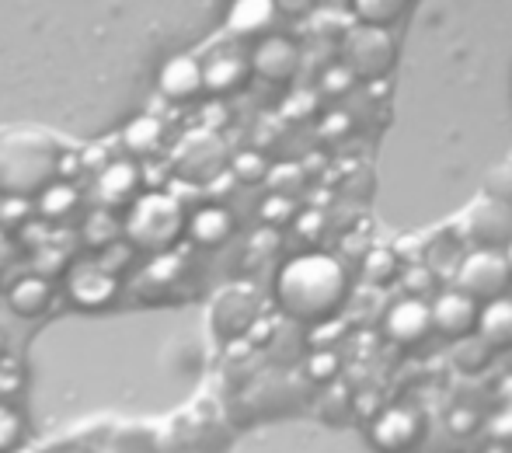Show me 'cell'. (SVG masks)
<instances>
[{
	"instance_id": "6da1fadb",
	"label": "cell",
	"mask_w": 512,
	"mask_h": 453,
	"mask_svg": "<svg viewBox=\"0 0 512 453\" xmlns=\"http://www.w3.org/2000/svg\"><path fill=\"white\" fill-rule=\"evenodd\" d=\"M349 276L342 262L324 251L297 255L276 276V304L297 325H324L345 307Z\"/></svg>"
},
{
	"instance_id": "7a4b0ae2",
	"label": "cell",
	"mask_w": 512,
	"mask_h": 453,
	"mask_svg": "<svg viewBox=\"0 0 512 453\" xmlns=\"http://www.w3.org/2000/svg\"><path fill=\"white\" fill-rule=\"evenodd\" d=\"M60 178V147L42 129H11L0 136V192L32 199Z\"/></svg>"
},
{
	"instance_id": "3957f363",
	"label": "cell",
	"mask_w": 512,
	"mask_h": 453,
	"mask_svg": "<svg viewBox=\"0 0 512 453\" xmlns=\"http://www.w3.org/2000/svg\"><path fill=\"white\" fill-rule=\"evenodd\" d=\"M182 234H185V210L175 196L147 192V196L133 199L126 217V237L133 248L147 251V255H168Z\"/></svg>"
},
{
	"instance_id": "277c9868",
	"label": "cell",
	"mask_w": 512,
	"mask_h": 453,
	"mask_svg": "<svg viewBox=\"0 0 512 453\" xmlns=\"http://www.w3.org/2000/svg\"><path fill=\"white\" fill-rule=\"evenodd\" d=\"M342 67L352 74V81H380L394 67V39L384 28H349L342 35Z\"/></svg>"
},
{
	"instance_id": "5b68a950",
	"label": "cell",
	"mask_w": 512,
	"mask_h": 453,
	"mask_svg": "<svg viewBox=\"0 0 512 453\" xmlns=\"http://www.w3.org/2000/svg\"><path fill=\"white\" fill-rule=\"evenodd\" d=\"M512 272L502 251H471L457 265V293H464L471 304L485 307L509 293Z\"/></svg>"
},
{
	"instance_id": "8992f818",
	"label": "cell",
	"mask_w": 512,
	"mask_h": 453,
	"mask_svg": "<svg viewBox=\"0 0 512 453\" xmlns=\"http://www.w3.org/2000/svg\"><path fill=\"white\" fill-rule=\"evenodd\" d=\"M227 143L213 129L189 133L175 150V175L185 182H213L227 171Z\"/></svg>"
},
{
	"instance_id": "52a82bcc",
	"label": "cell",
	"mask_w": 512,
	"mask_h": 453,
	"mask_svg": "<svg viewBox=\"0 0 512 453\" xmlns=\"http://www.w3.org/2000/svg\"><path fill=\"white\" fill-rule=\"evenodd\" d=\"M464 234L474 244V251H502L506 255L512 244V206L481 196L464 213Z\"/></svg>"
},
{
	"instance_id": "ba28073f",
	"label": "cell",
	"mask_w": 512,
	"mask_h": 453,
	"mask_svg": "<svg viewBox=\"0 0 512 453\" xmlns=\"http://www.w3.org/2000/svg\"><path fill=\"white\" fill-rule=\"evenodd\" d=\"M425 426L422 415L415 408H384L377 419L370 422V443L380 453H411L422 440Z\"/></svg>"
},
{
	"instance_id": "9c48e42d",
	"label": "cell",
	"mask_w": 512,
	"mask_h": 453,
	"mask_svg": "<svg viewBox=\"0 0 512 453\" xmlns=\"http://www.w3.org/2000/svg\"><path fill=\"white\" fill-rule=\"evenodd\" d=\"M384 335L387 342L401 345V349H415L432 335V318H429V304L408 297L398 300L391 311L384 314Z\"/></svg>"
},
{
	"instance_id": "30bf717a",
	"label": "cell",
	"mask_w": 512,
	"mask_h": 453,
	"mask_svg": "<svg viewBox=\"0 0 512 453\" xmlns=\"http://www.w3.org/2000/svg\"><path fill=\"white\" fill-rule=\"evenodd\" d=\"M432 332H439L443 339H471L474 328H478V304L464 297V293L450 290L443 297H436V304H429Z\"/></svg>"
},
{
	"instance_id": "8fae6325",
	"label": "cell",
	"mask_w": 512,
	"mask_h": 453,
	"mask_svg": "<svg viewBox=\"0 0 512 453\" xmlns=\"http://www.w3.org/2000/svg\"><path fill=\"white\" fill-rule=\"evenodd\" d=\"M251 70L269 84H286L300 70V49L290 39H283V35H269L251 53Z\"/></svg>"
},
{
	"instance_id": "7c38bea8",
	"label": "cell",
	"mask_w": 512,
	"mask_h": 453,
	"mask_svg": "<svg viewBox=\"0 0 512 453\" xmlns=\"http://www.w3.org/2000/svg\"><path fill=\"white\" fill-rule=\"evenodd\" d=\"M279 21L276 0H234L227 11V32L244 42H262Z\"/></svg>"
},
{
	"instance_id": "4fadbf2b",
	"label": "cell",
	"mask_w": 512,
	"mask_h": 453,
	"mask_svg": "<svg viewBox=\"0 0 512 453\" xmlns=\"http://www.w3.org/2000/svg\"><path fill=\"white\" fill-rule=\"evenodd\" d=\"M255 318H258V300L251 290L234 286V290H223L220 297H216L213 328L223 335V339H237V335H244L251 325H255Z\"/></svg>"
},
{
	"instance_id": "5bb4252c",
	"label": "cell",
	"mask_w": 512,
	"mask_h": 453,
	"mask_svg": "<svg viewBox=\"0 0 512 453\" xmlns=\"http://www.w3.org/2000/svg\"><path fill=\"white\" fill-rule=\"evenodd\" d=\"M70 300L81 311H105L115 297H119V279L112 276L102 265H84L70 276Z\"/></svg>"
},
{
	"instance_id": "9a60e30c",
	"label": "cell",
	"mask_w": 512,
	"mask_h": 453,
	"mask_svg": "<svg viewBox=\"0 0 512 453\" xmlns=\"http://www.w3.org/2000/svg\"><path fill=\"white\" fill-rule=\"evenodd\" d=\"M157 88L171 102H192L203 95V63L196 56H171L157 74Z\"/></svg>"
},
{
	"instance_id": "2e32d148",
	"label": "cell",
	"mask_w": 512,
	"mask_h": 453,
	"mask_svg": "<svg viewBox=\"0 0 512 453\" xmlns=\"http://www.w3.org/2000/svg\"><path fill=\"white\" fill-rule=\"evenodd\" d=\"M478 342L488 352H502L512 349V300L502 297L495 304L478 307V328H474Z\"/></svg>"
},
{
	"instance_id": "e0dca14e",
	"label": "cell",
	"mask_w": 512,
	"mask_h": 453,
	"mask_svg": "<svg viewBox=\"0 0 512 453\" xmlns=\"http://www.w3.org/2000/svg\"><path fill=\"white\" fill-rule=\"evenodd\" d=\"M140 196V171L133 161H112L98 175V199L105 206H126Z\"/></svg>"
},
{
	"instance_id": "ac0fdd59",
	"label": "cell",
	"mask_w": 512,
	"mask_h": 453,
	"mask_svg": "<svg viewBox=\"0 0 512 453\" xmlns=\"http://www.w3.org/2000/svg\"><path fill=\"white\" fill-rule=\"evenodd\" d=\"M185 234L199 244V248H220L230 234H234V217L223 206H203L192 217H185Z\"/></svg>"
},
{
	"instance_id": "d6986e66",
	"label": "cell",
	"mask_w": 512,
	"mask_h": 453,
	"mask_svg": "<svg viewBox=\"0 0 512 453\" xmlns=\"http://www.w3.org/2000/svg\"><path fill=\"white\" fill-rule=\"evenodd\" d=\"M53 304V286L42 276H21L18 283L7 290V307L18 318H42Z\"/></svg>"
},
{
	"instance_id": "ffe728a7",
	"label": "cell",
	"mask_w": 512,
	"mask_h": 453,
	"mask_svg": "<svg viewBox=\"0 0 512 453\" xmlns=\"http://www.w3.org/2000/svg\"><path fill=\"white\" fill-rule=\"evenodd\" d=\"M248 84V63L237 56H216L203 67V91L209 95H234Z\"/></svg>"
},
{
	"instance_id": "44dd1931",
	"label": "cell",
	"mask_w": 512,
	"mask_h": 453,
	"mask_svg": "<svg viewBox=\"0 0 512 453\" xmlns=\"http://www.w3.org/2000/svg\"><path fill=\"white\" fill-rule=\"evenodd\" d=\"M161 140H164V129L154 115H136V119L122 129V143H126V150L136 157L154 154V150L161 147Z\"/></svg>"
},
{
	"instance_id": "7402d4cb",
	"label": "cell",
	"mask_w": 512,
	"mask_h": 453,
	"mask_svg": "<svg viewBox=\"0 0 512 453\" xmlns=\"http://www.w3.org/2000/svg\"><path fill=\"white\" fill-rule=\"evenodd\" d=\"M405 7L408 0H352V11H356L359 25L384 28V32L405 14Z\"/></svg>"
},
{
	"instance_id": "603a6c76",
	"label": "cell",
	"mask_w": 512,
	"mask_h": 453,
	"mask_svg": "<svg viewBox=\"0 0 512 453\" xmlns=\"http://www.w3.org/2000/svg\"><path fill=\"white\" fill-rule=\"evenodd\" d=\"M77 203H81L77 189H74L70 182H60V178H56L53 185H46V189L39 192V210H42V217H49V220L74 213V210H77Z\"/></svg>"
},
{
	"instance_id": "cb8c5ba5",
	"label": "cell",
	"mask_w": 512,
	"mask_h": 453,
	"mask_svg": "<svg viewBox=\"0 0 512 453\" xmlns=\"http://www.w3.org/2000/svg\"><path fill=\"white\" fill-rule=\"evenodd\" d=\"M25 440V426H21V415L11 405L0 401V453H14Z\"/></svg>"
},
{
	"instance_id": "d4e9b609",
	"label": "cell",
	"mask_w": 512,
	"mask_h": 453,
	"mask_svg": "<svg viewBox=\"0 0 512 453\" xmlns=\"http://www.w3.org/2000/svg\"><path fill=\"white\" fill-rule=\"evenodd\" d=\"M485 199L512 206V161L495 164V168L485 175Z\"/></svg>"
},
{
	"instance_id": "484cf974",
	"label": "cell",
	"mask_w": 512,
	"mask_h": 453,
	"mask_svg": "<svg viewBox=\"0 0 512 453\" xmlns=\"http://www.w3.org/2000/svg\"><path fill=\"white\" fill-rule=\"evenodd\" d=\"M366 276H370V283H391L394 276H398V258H394V251L380 248L373 251L370 258H366Z\"/></svg>"
},
{
	"instance_id": "4316f807",
	"label": "cell",
	"mask_w": 512,
	"mask_h": 453,
	"mask_svg": "<svg viewBox=\"0 0 512 453\" xmlns=\"http://www.w3.org/2000/svg\"><path fill=\"white\" fill-rule=\"evenodd\" d=\"M304 189V171L293 168V164H283V168L272 171V196L279 199H293Z\"/></svg>"
},
{
	"instance_id": "83f0119b",
	"label": "cell",
	"mask_w": 512,
	"mask_h": 453,
	"mask_svg": "<svg viewBox=\"0 0 512 453\" xmlns=\"http://www.w3.org/2000/svg\"><path fill=\"white\" fill-rule=\"evenodd\" d=\"M234 175L241 178V182H258V178L269 175V164H265L262 154H237L234 157Z\"/></svg>"
},
{
	"instance_id": "f1b7e54d",
	"label": "cell",
	"mask_w": 512,
	"mask_h": 453,
	"mask_svg": "<svg viewBox=\"0 0 512 453\" xmlns=\"http://www.w3.org/2000/svg\"><path fill=\"white\" fill-rule=\"evenodd\" d=\"M307 373H310V380H317V384H328V380H335V373H338V359L331 356V352H317V356L307 363Z\"/></svg>"
},
{
	"instance_id": "f546056e",
	"label": "cell",
	"mask_w": 512,
	"mask_h": 453,
	"mask_svg": "<svg viewBox=\"0 0 512 453\" xmlns=\"http://www.w3.org/2000/svg\"><path fill=\"white\" fill-rule=\"evenodd\" d=\"M352 74L345 67H331L328 74H324V81H321V88H324V95H335V98H342V95H349L352 91Z\"/></svg>"
},
{
	"instance_id": "4dcf8cb0",
	"label": "cell",
	"mask_w": 512,
	"mask_h": 453,
	"mask_svg": "<svg viewBox=\"0 0 512 453\" xmlns=\"http://www.w3.org/2000/svg\"><path fill=\"white\" fill-rule=\"evenodd\" d=\"M290 213H293V199L272 196V199H265V206H262V217L269 220V224H283V220H290Z\"/></svg>"
},
{
	"instance_id": "1f68e13d",
	"label": "cell",
	"mask_w": 512,
	"mask_h": 453,
	"mask_svg": "<svg viewBox=\"0 0 512 453\" xmlns=\"http://www.w3.org/2000/svg\"><path fill=\"white\" fill-rule=\"evenodd\" d=\"M321 133H324V140H342V136L352 133V119L345 112H335L331 119H324Z\"/></svg>"
},
{
	"instance_id": "d6a6232c",
	"label": "cell",
	"mask_w": 512,
	"mask_h": 453,
	"mask_svg": "<svg viewBox=\"0 0 512 453\" xmlns=\"http://www.w3.org/2000/svg\"><path fill=\"white\" fill-rule=\"evenodd\" d=\"M488 429H492L495 440H512V408H509V412H502V415H495Z\"/></svg>"
},
{
	"instance_id": "836d02e7",
	"label": "cell",
	"mask_w": 512,
	"mask_h": 453,
	"mask_svg": "<svg viewBox=\"0 0 512 453\" xmlns=\"http://www.w3.org/2000/svg\"><path fill=\"white\" fill-rule=\"evenodd\" d=\"M450 422H453V433H471V429H474V422H478V419H474V415L471 412H453L450 415Z\"/></svg>"
},
{
	"instance_id": "e575fe53",
	"label": "cell",
	"mask_w": 512,
	"mask_h": 453,
	"mask_svg": "<svg viewBox=\"0 0 512 453\" xmlns=\"http://www.w3.org/2000/svg\"><path fill=\"white\" fill-rule=\"evenodd\" d=\"M276 7L286 14H307L314 7V0H276Z\"/></svg>"
},
{
	"instance_id": "d590c367",
	"label": "cell",
	"mask_w": 512,
	"mask_h": 453,
	"mask_svg": "<svg viewBox=\"0 0 512 453\" xmlns=\"http://www.w3.org/2000/svg\"><path fill=\"white\" fill-rule=\"evenodd\" d=\"M11 255H14V244H11V237L0 230V269H4L7 262H11Z\"/></svg>"
},
{
	"instance_id": "8d00e7d4",
	"label": "cell",
	"mask_w": 512,
	"mask_h": 453,
	"mask_svg": "<svg viewBox=\"0 0 512 453\" xmlns=\"http://www.w3.org/2000/svg\"><path fill=\"white\" fill-rule=\"evenodd\" d=\"M4 356H7V342H4V335H0V363H4Z\"/></svg>"
},
{
	"instance_id": "74e56055",
	"label": "cell",
	"mask_w": 512,
	"mask_h": 453,
	"mask_svg": "<svg viewBox=\"0 0 512 453\" xmlns=\"http://www.w3.org/2000/svg\"><path fill=\"white\" fill-rule=\"evenodd\" d=\"M506 262H509V272H512V244L506 248Z\"/></svg>"
}]
</instances>
